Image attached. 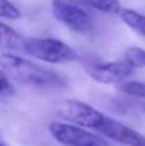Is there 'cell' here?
<instances>
[{
    "mask_svg": "<svg viewBox=\"0 0 145 146\" xmlns=\"http://www.w3.org/2000/svg\"><path fill=\"white\" fill-rule=\"evenodd\" d=\"M0 70L10 81L34 88H51L64 84L61 77L54 71L43 68L14 52H0Z\"/></svg>",
    "mask_w": 145,
    "mask_h": 146,
    "instance_id": "cell-1",
    "label": "cell"
},
{
    "mask_svg": "<svg viewBox=\"0 0 145 146\" xmlns=\"http://www.w3.org/2000/svg\"><path fill=\"white\" fill-rule=\"evenodd\" d=\"M24 51L43 62L63 64L77 60V52L67 43L54 37H30L24 38Z\"/></svg>",
    "mask_w": 145,
    "mask_h": 146,
    "instance_id": "cell-2",
    "label": "cell"
},
{
    "mask_svg": "<svg viewBox=\"0 0 145 146\" xmlns=\"http://www.w3.org/2000/svg\"><path fill=\"white\" fill-rule=\"evenodd\" d=\"M55 111H57V115L63 118L64 121H68V123H73L86 129H93L97 132L107 118L105 113L98 111L91 104H87L84 101L74 99V98L61 101L57 105Z\"/></svg>",
    "mask_w": 145,
    "mask_h": 146,
    "instance_id": "cell-3",
    "label": "cell"
},
{
    "mask_svg": "<svg viewBox=\"0 0 145 146\" xmlns=\"http://www.w3.org/2000/svg\"><path fill=\"white\" fill-rule=\"evenodd\" d=\"M51 13L57 21L76 33H88L93 19L80 0H53Z\"/></svg>",
    "mask_w": 145,
    "mask_h": 146,
    "instance_id": "cell-4",
    "label": "cell"
},
{
    "mask_svg": "<svg viewBox=\"0 0 145 146\" xmlns=\"http://www.w3.org/2000/svg\"><path fill=\"white\" fill-rule=\"evenodd\" d=\"M48 132L54 141L64 146H111L100 135L67 122H50Z\"/></svg>",
    "mask_w": 145,
    "mask_h": 146,
    "instance_id": "cell-5",
    "label": "cell"
},
{
    "mask_svg": "<svg viewBox=\"0 0 145 146\" xmlns=\"http://www.w3.org/2000/svg\"><path fill=\"white\" fill-rule=\"evenodd\" d=\"M134 70L122 60L100 62L88 68V75L98 84L104 85H120L132 75Z\"/></svg>",
    "mask_w": 145,
    "mask_h": 146,
    "instance_id": "cell-6",
    "label": "cell"
},
{
    "mask_svg": "<svg viewBox=\"0 0 145 146\" xmlns=\"http://www.w3.org/2000/svg\"><path fill=\"white\" fill-rule=\"evenodd\" d=\"M24 48V38L11 26L0 21V50L3 52H13Z\"/></svg>",
    "mask_w": 145,
    "mask_h": 146,
    "instance_id": "cell-7",
    "label": "cell"
},
{
    "mask_svg": "<svg viewBox=\"0 0 145 146\" xmlns=\"http://www.w3.org/2000/svg\"><path fill=\"white\" fill-rule=\"evenodd\" d=\"M121 20L130 27L132 31L140 34L145 38V14L141 11L132 10V9H122L120 13Z\"/></svg>",
    "mask_w": 145,
    "mask_h": 146,
    "instance_id": "cell-8",
    "label": "cell"
},
{
    "mask_svg": "<svg viewBox=\"0 0 145 146\" xmlns=\"http://www.w3.org/2000/svg\"><path fill=\"white\" fill-rule=\"evenodd\" d=\"M84 6L104 14H120L122 7L120 0H80Z\"/></svg>",
    "mask_w": 145,
    "mask_h": 146,
    "instance_id": "cell-9",
    "label": "cell"
},
{
    "mask_svg": "<svg viewBox=\"0 0 145 146\" xmlns=\"http://www.w3.org/2000/svg\"><path fill=\"white\" fill-rule=\"evenodd\" d=\"M125 64H128L132 70H138V68H145V48L137 47V46H131L122 52V58H121Z\"/></svg>",
    "mask_w": 145,
    "mask_h": 146,
    "instance_id": "cell-10",
    "label": "cell"
},
{
    "mask_svg": "<svg viewBox=\"0 0 145 146\" xmlns=\"http://www.w3.org/2000/svg\"><path fill=\"white\" fill-rule=\"evenodd\" d=\"M117 88L131 97H137V98H145V82L142 81H124L120 85H117Z\"/></svg>",
    "mask_w": 145,
    "mask_h": 146,
    "instance_id": "cell-11",
    "label": "cell"
},
{
    "mask_svg": "<svg viewBox=\"0 0 145 146\" xmlns=\"http://www.w3.org/2000/svg\"><path fill=\"white\" fill-rule=\"evenodd\" d=\"M0 19L14 21L21 19V13L10 0H0Z\"/></svg>",
    "mask_w": 145,
    "mask_h": 146,
    "instance_id": "cell-12",
    "label": "cell"
},
{
    "mask_svg": "<svg viewBox=\"0 0 145 146\" xmlns=\"http://www.w3.org/2000/svg\"><path fill=\"white\" fill-rule=\"evenodd\" d=\"M14 92V88L11 85L10 78L0 70V97H7Z\"/></svg>",
    "mask_w": 145,
    "mask_h": 146,
    "instance_id": "cell-13",
    "label": "cell"
},
{
    "mask_svg": "<svg viewBox=\"0 0 145 146\" xmlns=\"http://www.w3.org/2000/svg\"><path fill=\"white\" fill-rule=\"evenodd\" d=\"M135 146H145V136H144V135L141 136V139L137 142V145H135Z\"/></svg>",
    "mask_w": 145,
    "mask_h": 146,
    "instance_id": "cell-14",
    "label": "cell"
},
{
    "mask_svg": "<svg viewBox=\"0 0 145 146\" xmlns=\"http://www.w3.org/2000/svg\"><path fill=\"white\" fill-rule=\"evenodd\" d=\"M0 146H9V145H6L4 142H1V141H0Z\"/></svg>",
    "mask_w": 145,
    "mask_h": 146,
    "instance_id": "cell-15",
    "label": "cell"
},
{
    "mask_svg": "<svg viewBox=\"0 0 145 146\" xmlns=\"http://www.w3.org/2000/svg\"><path fill=\"white\" fill-rule=\"evenodd\" d=\"M142 111H144V113H145V104L142 105Z\"/></svg>",
    "mask_w": 145,
    "mask_h": 146,
    "instance_id": "cell-16",
    "label": "cell"
}]
</instances>
